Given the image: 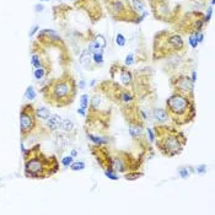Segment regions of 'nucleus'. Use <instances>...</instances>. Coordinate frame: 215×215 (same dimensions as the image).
<instances>
[{
  "label": "nucleus",
  "instance_id": "nucleus-39",
  "mask_svg": "<svg viewBox=\"0 0 215 215\" xmlns=\"http://www.w3.org/2000/svg\"><path fill=\"white\" fill-rule=\"evenodd\" d=\"M78 113L80 115V116L85 117V116H86V110H85V108H82V107H80V108H78Z\"/></svg>",
  "mask_w": 215,
  "mask_h": 215
},
{
  "label": "nucleus",
  "instance_id": "nucleus-26",
  "mask_svg": "<svg viewBox=\"0 0 215 215\" xmlns=\"http://www.w3.org/2000/svg\"><path fill=\"white\" fill-rule=\"evenodd\" d=\"M31 64H32V66H35L36 69L42 66L41 57H39L38 54H33V56H32V59H31Z\"/></svg>",
  "mask_w": 215,
  "mask_h": 215
},
{
  "label": "nucleus",
  "instance_id": "nucleus-19",
  "mask_svg": "<svg viewBox=\"0 0 215 215\" xmlns=\"http://www.w3.org/2000/svg\"><path fill=\"white\" fill-rule=\"evenodd\" d=\"M141 130H143L141 125H130V128H129V134L132 135V138H137L141 134Z\"/></svg>",
  "mask_w": 215,
  "mask_h": 215
},
{
  "label": "nucleus",
  "instance_id": "nucleus-24",
  "mask_svg": "<svg viewBox=\"0 0 215 215\" xmlns=\"http://www.w3.org/2000/svg\"><path fill=\"white\" fill-rule=\"evenodd\" d=\"M92 61L97 65H102L103 64V53L102 52H97V53H92Z\"/></svg>",
  "mask_w": 215,
  "mask_h": 215
},
{
  "label": "nucleus",
  "instance_id": "nucleus-6",
  "mask_svg": "<svg viewBox=\"0 0 215 215\" xmlns=\"http://www.w3.org/2000/svg\"><path fill=\"white\" fill-rule=\"evenodd\" d=\"M105 1H106V6L112 17L119 20V21H122L123 19H129L128 9L122 0H105Z\"/></svg>",
  "mask_w": 215,
  "mask_h": 215
},
{
  "label": "nucleus",
  "instance_id": "nucleus-42",
  "mask_svg": "<svg viewBox=\"0 0 215 215\" xmlns=\"http://www.w3.org/2000/svg\"><path fill=\"white\" fill-rule=\"evenodd\" d=\"M96 84H97V80H92V81L90 82V86H91V87H94Z\"/></svg>",
  "mask_w": 215,
  "mask_h": 215
},
{
  "label": "nucleus",
  "instance_id": "nucleus-37",
  "mask_svg": "<svg viewBox=\"0 0 215 215\" xmlns=\"http://www.w3.org/2000/svg\"><path fill=\"white\" fill-rule=\"evenodd\" d=\"M38 28H39V27L37 26V25H36V26H33V27L31 28V31L28 32V36H30V37H32V36H33V35H35V33L38 31Z\"/></svg>",
  "mask_w": 215,
  "mask_h": 215
},
{
  "label": "nucleus",
  "instance_id": "nucleus-38",
  "mask_svg": "<svg viewBox=\"0 0 215 215\" xmlns=\"http://www.w3.org/2000/svg\"><path fill=\"white\" fill-rule=\"evenodd\" d=\"M191 81L193 82V84H196L197 82V71L194 70V71H192V75H191Z\"/></svg>",
  "mask_w": 215,
  "mask_h": 215
},
{
  "label": "nucleus",
  "instance_id": "nucleus-14",
  "mask_svg": "<svg viewBox=\"0 0 215 215\" xmlns=\"http://www.w3.org/2000/svg\"><path fill=\"white\" fill-rule=\"evenodd\" d=\"M132 9H133L134 12H137L138 15L139 14H143L144 11H146L141 0H132Z\"/></svg>",
  "mask_w": 215,
  "mask_h": 215
},
{
  "label": "nucleus",
  "instance_id": "nucleus-2",
  "mask_svg": "<svg viewBox=\"0 0 215 215\" xmlns=\"http://www.w3.org/2000/svg\"><path fill=\"white\" fill-rule=\"evenodd\" d=\"M75 82L71 78L58 79L51 85V102L57 101L54 105L57 106H64L73 102L74 95H75ZM47 100V101H49Z\"/></svg>",
  "mask_w": 215,
  "mask_h": 215
},
{
  "label": "nucleus",
  "instance_id": "nucleus-45",
  "mask_svg": "<svg viewBox=\"0 0 215 215\" xmlns=\"http://www.w3.org/2000/svg\"><path fill=\"white\" fill-rule=\"evenodd\" d=\"M41 1H49V0H41Z\"/></svg>",
  "mask_w": 215,
  "mask_h": 215
},
{
  "label": "nucleus",
  "instance_id": "nucleus-28",
  "mask_svg": "<svg viewBox=\"0 0 215 215\" xmlns=\"http://www.w3.org/2000/svg\"><path fill=\"white\" fill-rule=\"evenodd\" d=\"M116 43H117L118 47H124L125 43H127V39L122 33H117L116 35Z\"/></svg>",
  "mask_w": 215,
  "mask_h": 215
},
{
  "label": "nucleus",
  "instance_id": "nucleus-43",
  "mask_svg": "<svg viewBox=\"0 0 215 215\" xmlns=\"http://www.w3.org/2000/svg\"><path fill=\"white\" fill-rule=\"evenodd\" d=\"M70 155H71V156H73V157H75V156H76V155H78V151H76V150H73Z\"/></svg>",
  "mask_w": 215,
  "mask_h": 215
},
{
  "label": "nucleus",
  "instance_id": "nucleus-5",
  "mask_svg": "<svg viewBox=\"0 0 215 215\" xmlns=\"http://www.w3.org/2000/svg\"><path fill=\"white\" fill-rule=\"evenodd\" d=\"M31 108H32L31 106H25L20 113V127H21L22 135L30 133L32 130V128L35 127L36 113H33V111Z\"/></svg>",
  "mask_w": 215,
  "mask_h": 215
},
{
  "label": "nucleus",
  "instance_id": "nucleus-17",
  "mask_svg": "<svg viewBox=\"0 0 215 215\" xmlns=\"http://www.w3.org/2000/svg\"><path fill=\"white\" fill-rule=\"evenodd\" d=\"M36 117L37 118H41V119H47V118L51 116V112H49V110L48 108H46V107H39V108H37L36 110Z\"/></svg>",
  "mask_w": 215,
  "mask_h": 215
},
{
  "label": "nucleus",
  "instance_id": "nucleus-8",
  "mask_svg": "<svg viewBox=\"0 0 215 215\" xmlns=\"http://www.w3.org/2000/svg\"><path fill=\"white\" fill-rule=\"evenodd\" d=\"M165 44L169 46L170 51H173V52L182 51L184 48V42H183L182 37L178 33H170V35H167V37L165 38Z\"/></svg>",
  "mask_w": 215,
  "mask_h": 215
},
{
  "label": "nucleus",
  "instance_id": "nucleus-35",
  "mask_svg": "<svg viewBox=\"0 0 215 215\" xmlns=\"http://www.w3.org/2000/svg\"><path fill=\"white\" fill-rule=\"evenodd\" d=\"M146 132H148V134H149V140H150V143H154L156 137H155V134H154L153 129H151V128H146Z\"/></svg>",
  "mask_w": 215,
  "mask_h": 215
},
{
  "label": "nucleus",
  "instance_id": "nucleus-41",
  "mask_svg": "<svg viewBox=\"0 0 215 215\" xmlns=\"http://www.w3.org/2000/svg\"><path fill=\"white\" fill-rule=\"evenodd\" d=\"M35 9H36V11H37V12H39V11H42V10H43V5H39V4H37V5L35 6Z\"/></svg>",
  "mask_w": 215,
  "mask_h": 215
},
{
  "label": "nucleus",
  "instance_id": "nucleus-25",
  "mask_svg": "<svg viewBox=\"0 0 215 215\" xmlns=\"http://www.w3.org/2000/svg\"><path fill=\"white\" fill-rule=\"evenodd\" d=\"M44 75H46V69H44L43 66L37 68V69L35 70V73H33V76H35L36 80H41V79H43Z\"/></svg>",
  "mask_w": 215,
  "mask_h": 215
},
{
  "label": "nucleus",
  "instance_id": "nucleus-9",
  "mask_svg": "<svg viewBox=\"0 0 215 215\" xmlns=\"http://www.w3.org/2000/svg\"><path fill=\"white\" fill-rule=\"evenodd\" d=\"M153 118H155V120L159 123H165L169 120V115L167 111L165 108H154L153 110Z\"/></svg>",
  "mask_w": 215,
  "mask_h": 215
},
{
  "label": "nucleus",
  "instance_id": "nucleus-34",
  "mask_svg": "<svg viewBox=\"0 0 215 215\" xmlns=\"http://www.w3.org/2000/svg\"><path fill=\"white\" fill-rule=\"evenodd\" d=\"M194 170H196V173L204 175V173H207V165H199V166H197V169H194Z\"/></svg>",
  "mask_w": 215,
  "mask_h": 215
},
{
  "label": "nucleus",
  "instance_id": "nucleus-23",
  "mask_svg": "<svg viewBox=\"0 0 215 215\" xmlns=\"http://www.w3.org/2000/svg\"><path fill=\"white\" fill-rule=\"evenodd\" d=\"M105 175H106V177H107L108 179H112V181H118V179H119V177H118V175L115 172L113 169H105Z\"/></svg>",
  "mask_w": 215,
  "mask_h": 215
},
{
  "label": "nucleus",
  "instance_id": "nucleus-1",
  "mask_svg": "<svg viewBox=\"0 0 215 215\" xmlns=\"http://www.w3.org/2000/svg\"><path fill=\"white\" fill-rule=\"evenodd\" d=\"M167 115L175 123L186 124L196 117V106L193 96L175 92L166 100Z\"/></svg>",
  "mask_w": 215,
  "mask_h": 215
},
{
  "label": "nucleus",
  "instance_id": "nucleus-3",
  "mask_svg": "<svg viewBox=\"0 0 215 215\" xmlns=\"http://www.w3.org/2000/svg\"><path fill=\"white\" fill-rule=\"evenodd\" d=\"M156 134H159L160 137V140L157 141V146L164 155L172 157L181 154L186 144V139L183 137V134L177 133V132H169L167 135H162L160 133H156Z\"/></svg>",
  "mask_w": 215,
  "mask_h": 215
},
{
  "label": "nucleus",
  "instance_id": "nucleus-32",
  "mask_svg": "<svg viewBox=\"0 0 215 215\" xmlns=\"http://www.w3.org/2000/svg\"><path fill=\"white\" fill-rule=\"evenodd\" d=\"M213 10H214V6H210V7L207 10V15H205V16H204V19H203L204 25H205V23H208V22L210 21V19H212V15H213Z\"/></svg>",
  "mask_w": 215,
  "mask_h": 215
},
{
  "label": "nucleus",
  "instance_id": "nucleus-10",
  "mask_svg": "<svg viewBox=\"0 0 215 215\" xmlns=\"http://www.w3.org/2000/svg\"><path fill=\"white\" fill-rule=\"evenodd\" d=\"M79 61H80V64L82 66H85V68L89 69L90 65H91V61H92V53L89 49H84L81 52L80 57H79Z\"/></svg>",
  "mask_w": 215,
  "mask_h": 215
},
{
  "label": "nucleus",
  "instance_id": "nucleus-29",
  "mask_svg": "<svg viewBox=\"0 0 215 215\" xmlns=\"http://www.w3.org/2000/svg\"><path fill=\"white\" fill-rule=\"evenodd\" d=\"M144 175L143 172H128V173H125V179H129V181H134V179H137V178H139V177H141Z\"/></svg>",
  "mask_w": 215,
  "mask_h": 215
},
{
  "label": "nucleus",
  "instance_id": "nucleus-27",
  "mask_svg": "<svg viewBox=\"0 0 215 215\" xmlns=\"http://www.w3.org/2000/svg\"><path fill=\"white\" fill-rule=\"evenodd\" d=\"M89 98L90 97H89L87 94H84V95L80 97V107L87 110V107H89Z\"/></svg>",
  "mask_w": 215,
  "mask_h": 215
},
{
  "label": "nucleus",
  "instance_id": "nucleus-22",
  "mask_svg": "<svg viewBox=\"0 0 215 215\" xmlns=\"http://www.w3.org/2000/svg\"><path fill=\"white\" fill-rule=\"evenodd\" d=\"M36 96H37L36 90H35L32 86H28V87L26 89V91H25V98H27V100H35Z\"/></svg>",
  "mask_w": 215,
  "mask_h": 215
},
{
  "label": "nucleus",
  "instance_id": "nucleus-12",
  "mask_svg": "<svg viewBox=\"0 0 215 215\" xmlns=\"http://www.w3.org/2000/svg\"><path fill=\"white\" fill-rule=\"evenodd\" d=\"M120 80L125 86H130L133 84V75L128 69L120 68Z\"/></svg>",
  "mask_w": 215,
  "mask_h": 215
},
{
  "label": "nucleus",
  "instance_id": "nucleus-36",
  "mask_svg": "<svg viewBox=\"0 0 215 215\" xmlns=\"http://www.w3.org/2000/svg\"><path fill=\"white\" fill-rule=\"evenodd\" d=\"M78 87H79V90H84V89L86 87V80H85V79H81V80L79 81Z\"/></svg>",
  "mask_w": 215,
  "mask_h": 215
},
{
  "label": "nucleus",
  "instance_id": "nucleus-33",
  "mask_svg": "<svg viewBox=\"0 0 215 215\" xmlns=\"http://www.w3.org/2000/svg\"><path fill=\"white\" fill-rule=\"evenodd\" d=\"M96 41L98 42V44L101 46L102 49L106 48V39H105V37H103L102 35H97V36H96Z\"/></svg>",
  "mask_w": 215,
  "mask_h": 215
},
{
  "label": "nucleus",
  "instance_id": "nucleus-11",
  "mask_svg": "<svg viewBox=\"0 0 215 215\" xmlns=\"http://www.w3.org/2000/svg\"><path fill=\"white\" fill-rule=\"evenodd\" d=\"M46 120H47V127H48L51 130H56V129L60 128L61 117H60L59 115H51Z\"/></svg>",
  "mask_w": 215,
  "mask_h": 215
},
{
  "label": "nucleus",
  "instance_id": "nucleus-4",
  "mask_svg": "<svg viewBox=\"0 0 215 215\" xmlns=\"http://www.w3.org/2000/svg\"><path fill=\"white\" fill-rule=\"evenodd\" d=\"M44 164L43 160L38 156H33L31 159H26L25 165V173L26 176H30L32 178H43L44 177Z\"/></svg>",
  "mask_w": 215,
  "mask_h": 215
},
{
  "label": "nucleus",
  "instance_id": "nucleus-31",
  "mask_svg": "<svg viewBox=\"0 0 215 215\" xmlns=\"http://www.w3.org/2000/svg\"><path fill=\"white\" fill-rule=\"evenodd\" d=\"M134 61H135V59H134V54H133V53L127 54V57H125V61H124L125 66H130V65H133V64H134Z\"/></svg>",
  "mask_w": 215,
  "mask_h": 215
},
{
  "label": "nucleus",
  "instance_id": "nucleus-21",
  "mask_svg": "<svg viewBox=\"0 0 215 215\" xmlns=\"http://www.w3.org/2000/svg\"><path fill=\"white\" fill-rule=\"evenodd\" d=\"M197 32H198V31L192 32V33L189 35V38H188V43H189V46H191L193 49H196L197 47L199 46V42H198V39H197Z\"/></svg>",
  "mask_w": 215,
  "mask_h": 215
},
{
  "label": "nucleus",
  "instance_id": "nucleus-46",
  "mask_svg": "<svg viewBox=\"0 0 215 215\" xmlns=\"http://www.w3.org/2000/svg\"><path fill=\"white\" fill-rule=\"evenodd\" d=\"M68 1H75V0H68Z\"/></svg>",
  "mask_w": 215,
  "mask_h": 215
},
{
  "label": "nucleus",
  "instance_id": "nucleus-18",
  "mask_svg": "<svg viewBox=\"0 0 215 215\" xmlns=\"http://www.w3.org/2000/svg\"><path fill=\"white\" fill-rule=\"evenodd\" d=\"M85 167H86V165L84 161H73V164L70 165L71 171H82Z\"/></svg>",
  "mask_w": 215,
  "mask_h": 215
},
{
  "label": "nucleus",
  "instance_id": "nucleus-20",
  "mask_svg": "<svg viewBox=\"0 0 215 215\" xmlns=\"http://www.w3.org/2000/svg\"><path fill=\"white\" fill-rule=\"evenodd\" d=\"M133 95L132 94H129L128 91H123L120 95H119V100L122 101V102H124V103H130L132 101H133Z\"/></svg>",
  "mask_w": 215,
  "mask_h": 215
},
{
  "label": "nucleus",
  "instance_id": "nucleus-30",
  "mask_svg": "<svg viewBox=\"0 0 215 215\" xmlns=\"http://www.w3.org/2000/svg\"><path fill=\"white\" fill-rule=\"evenodd\" d=\"M73 161H74V157L71 156V155H68V156L61 159V165L64 167H70V165L73 164Z\"/></svg>",
  "mask_w": 215,
  "mask_h": 215
},
{
  "label": "nucleus",
  "instance_id": "nucleus-15",
  "mask_svg": "<svg viewBox=\"0 0 215 215\" xmlns=\"http://www.w3.org/2000/svg\"><path fill=\"white\" fill-rule=\"evenodd\" d=\"M60 128L65 132H71L74 130L75 125H74V122L69 118H65V119H61V123H60Z\"/></svg>",
  "mask_w": 215,
  "mask_h": 215
},
{
  "label": "nucleus",
  "instance_id": "nucleus-13",
  "mask_svg": "<svg viewBox=\"0 0 215 215\" xmlns=\"http://www.w3.org/2000/svg\"><path fill=\"white\" fill-rule=\"evenodd\" d=\"M87 138H89L94 144H96L97 146H102V145H105V144H108V141H110L108 138L96 137V135H94V134H91V133H87Z\"/></svg>",
  "mask_w": 215,
  "mask_h": 215
},
{
  "label": "nucleus",
  "instance_id": "nucleus-16",
  "mask_svg": "<svg viewBox=\"0 0 215 215\" xmlns=\"http://www.w3.org/2000/svg\"><path fill=\"white\" fill-rule=\"evenodd\" d=\"M194 172H196V170L193 167H191V166H188V167H181L178 170V175L182 177V178H188V177L191 176L192 173H194Z\"/></svg>",
  "mask_w": 215,
  "mask_h": 215
},
{
  "label": "nucleus",
  "instance_id": "nucleus-7",
  "mask_svg": "<svg viewBox=\"0 0 215 215\" xmlns=\"http://www.w3.org/2000/svg\"><path fill=\"white\" fill-rule=\"evenodd\" d=\"M172 85L175 86V90L177 92L186 94L189 96H193V90H194V84L191 81L189 76H178L177 79H172Z\"/></svg>",
  "mask_w": 215,
  "mask_h": 215
},
{
  "label": "nucleus",
  "instance_id": "nucleus-40",
  "mask_svg": "<svg viewBox=\"0 0 215 215\" xmlns=\"http://www.w3.org/2000/svg\"><path fill=\"white\" fill-rule=\"evenodd\" d=\"M140 116H141V118H143L144 120H146V119L149 118V115H146V112L143 111V110H140Z\"/></svg>",
  "mask_w": 215,
  "mask_h": 215
},
{
  "label": "nucleus",
  "instance_id": "nucleus-44",
  "mask_svg": "<svg viewBox=\"0 0 215 215\" xmlns=\"http://www.w3.org/2000/svg\"><path fill=\"white\" fill-rule=\"evenodd\" d=\"M210 4H212V6H214V5H215V0H212V1H210Z\"/></svg>",
  "mask_w": 215,
  "mask_h": 215
}]
</instances>
